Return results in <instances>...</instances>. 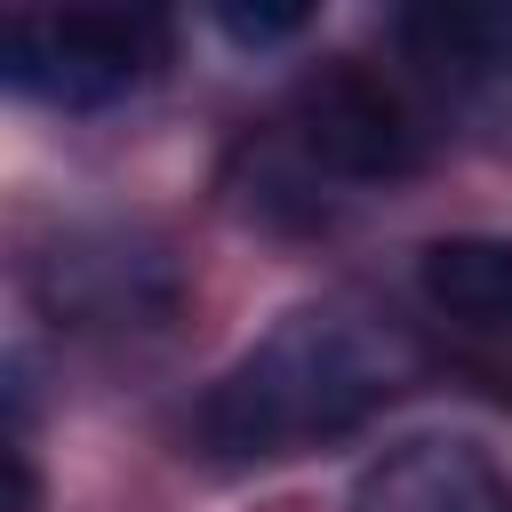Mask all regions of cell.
<instances>
[{"instance_id":"5b68a950","label":"cell","mask_w":512,"mask_h":512,"mask_svg":"<svg viewBox=\"0 0 512 512\" xmlns=\"http://www.w3.org/2000/svg\"><path fill=\"white\" fill-rule=\"evenodd\" d=\"M392 48L424 88L496 96L512 88V0H424L392 16Z\"/></svg>"},{"instance_id":"7a4b0ae2","label":"cell","mask_w":512,"mask_h":512,"mask_svg":"<svg viewBox=\"0 0 512 512\" xmlns=\"http://www.w3.org/2000/svg\"><path fill=\"white\" fill-rule=\"evenodd\" d=\"M160 64H168V24L144 8H16L0 24L8 88L64 112L120 104L144 80H160Z\"/></svg>"},{"instance_id":"52a82bcc","label":"cell","mask_w":512,"mask_h":512,"mask_svg":"<svg viewBox=\"0 0 512 512\" xmlns=\"http://www.w3.org/2000/svg\"><path fill=\"white\" fill-rule=\"evenodd\" d=\"M416 288H424L432 312L488 328V336H512V240H496V232L432 240L416 256Z\"/></svg>"},{"instance_id":"277c9868","label":"cell","mask_w":512,"mask_h":512,"mask_svg":"<svg viewBox=\"0 0 512 512\" xmlns=\"http://www.w3.org/2000/svg\"><path fill=\"white\" fill-rule=\"evenodd\" d=\"M40 304L64 328H152L176 304V272L160 248L120 240V232H72L32 264Z\"/></svg>"},{"instance_id":"3957f363","label":"cell","mask_w":512,"mask_h":512,"mask_svg":"<svg viewBox=\"0 0 512 512\" xmlns=\"http://www.w3.org/2000/svg\"><path fill=\"white\" fill-rule=\"evenodd\" d=\"M288 144L304 152V168L344 176V184H392L408 168H424V120L416 104L368 72V64H328L296 88L288 104Z\"/></svg>"},{"instance_id":"8992f818","label":"cell","mask_w":512,"mask_h":512,"mask_svg":"<svg viewBox=\"0 0 512 512\" xmlns=\"http://www.w3.org/2000/svg\"><path fill=\"white\" fill-rule=\"evenodd\" d=\"M352 512H512V488L472 440H400L360 472Z\"/></svg>"},{"instance_id":"ba28073f","label":"cell","mask_w":512,"mask_h":512,"mask_svg":"<svg viewBox=\"0 0 512 512\" xmlns=\"http://www.w3.org/2000/svg\"><path fill=\"white\" fill-rule=\"evenodd\" d=\"M216 24H224L240 48H272V40H296L312 16H304V8H224Z\"/></svg>"},{"instance_id":"6da1fadb","label":"cell","mask_w":512,"mask_h":512,"mask_svg":"<svg viewBox=\"0 0 512 512\" xmlns=\"http://www.w3.org/2000/svg\"><path fill=\"white\" fill-rule=\"evenodd\" d=\"M424 352L392 312H368L352 296H320L280 312L192 408V432L224 464H272L304 456L320 440L360 432L400 384H416Z\"/></svg>"}]
</instances>
